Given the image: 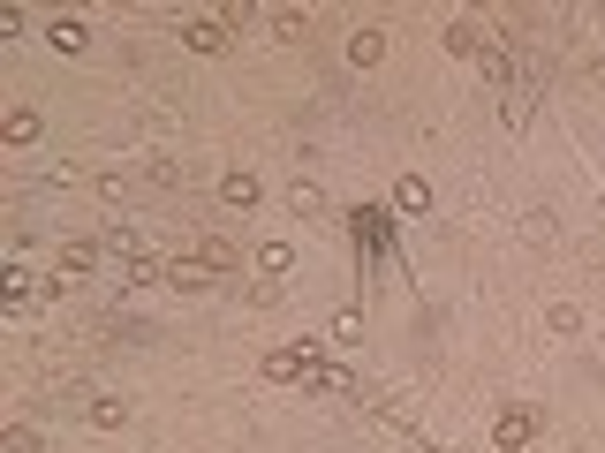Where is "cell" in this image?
Returning <instances> with one entry per match:
<instances>
[{
	"instance_id": "obj_1",
	"label": "cell",
	"mask_w": 605,
	"mask_h": 453,
	"mask_svg": "<svg viewBox=\"0 0 605 453\" xmlns=\"http://www.w3.org/2000/svg\"><path fill=\"white\" fill-rule=\"evenodd\" d=\"M265 378H273V386H326V393H356L341 370H326L311 348H273V355H265Z\"/></svg>"
},
{
	"instance_id": "obj_2",
	"label": "cell",
	"mask_w": 605,
	"mask_h": 453,
	"mask_svg": "<svg viewBox=\"0 0 605 453\" xmlns=\"http://www.w3.org/2000/svg\"><path fill=\"white\" fill-rule=\"evenodd\" d=\"M182 46H190V53H227V16H197V23H182Z\"/></svg>"
},
{
	"instance_id": "obj_3",
	"label": "cell",
	"mask_w": 605,
	"mask_h": 453,
	"mask_svg": "<svg viewBox=\"0 0 605 453\" xmlns=\"http://www.w3.org/2000/svg\"><path fill=\"white\" fill-rule=\"evenodd\" d=\"M492 438H500V453H522V446L537 438V416H530V408H507V416H500V431H492Z\"/></svg>"
},
{
	"instance_id": "obj_4",
	"label": "cell",
	"mask_w": 605,
	"mask_h": 453,
	"mask_svg": "<svg viewBox=\"0 0 605 453\" xmlns=\"http://www.w3.org/2000/svg\"><path fill=\"white\" fill-rule=\"evenodd\" d=\"M38 295H46V287L31 280V265H8V280H0V302H8V310H31Z\"/></svg>"
},
{
	"instance_id": "obj_5",
	"label": "cell",
	"mask_w": 605,
	"mask_h": 453,
	"mask_svg": "<svg viewBox=\"0 0 605 453\" xmlns=\"http://www.w3.org/2000/svg\"><path fill=\"white\" fill-rule=\"evenodd\" d=\"M348 227H356L363 250H386V212H379V204H356V212H348Z\"/></svg>"
},
{
	"instance_id": "obj_6",
	"label": "cell",
	"mask_w": 605,
	"mask_h": 453,
	"mask_svg": "<svg viewBox=\"0 0 605 453\" xmlns=\"http://www.w3.org/2000/svg\"><path fill=\"white\" fill-rule=\"evenodd\" d=\"M167 280L197 295V287H212V280H220V265H205V257H174V265H167Z\"/></svg>"
},
{
	"instance_id": "obj_7",
	"label": "cell",
	"mask_w": 605,
	"mask_h": 453,
	"mask_svg": "<svg viewBox=\"0 0 605 453\" xmlns=\"http://www.w3.org/2000/svg\"><path fill=\"white\" fill-rule=\"evenodd\" d=\"M220 204H227V212H250V204H258V174H227V182H220Z\"/></svg>"
},
{
	"instance_id": "obj_8",
	"label": "cell",
	"mask_w": 605,
	"mask_h": 453,
	"mask_svg": "<svg viewBox=\"0 0 605 453\" xmlns=\"http://www.w3.org/2000/svg\"><path fill=\"white\" fill-rule=\"evenodd\" d=\"M394 212H432V189H424V174H401V182H394Z\"/></svg>"
},
{
	"instance_id": "obj_9",
	"label": "cell",
	"mask_w": 605,
	"mask_h": 453,
	"mask_svg": "<svg viewBox=\"0 0 605 453\" xmlns=\"http://www.w3.org/2000/svg\"><path fill=\"white\" fill-rule=\"evenodd\" d=\"M91 257H99V242H69V250H61V265H53V280H84Z\"/></svg>"
},
{
	"instance_id": "obj_10",
	"label": "cell",
	"mask_w": 605,
	"mask_h": 453,
	"mask_svg": "<svg viewBox=\"0 0 605 453\" xmlns=\"http://www.w3.org/2000/svg\"><path fill=\"white\" fill-rule=\"evenodd\" d=\"M46 38H53L61 53H84V46H91V31H84L76 16H53V31H46Z\"/></svg>"
},
{
	"instance_id": "obj_11",
	"label": "cell",
	"mask_w": 605,
	"mask_h": 453,
	"mask_svg": "<svg viewBox=\"0 0 605 453\" xmlns=\"http://www.w3.org/2000/svg\"><path fill=\"white\" fill-rule=\"evenodd\" d=\"M507 129H530V76L507 84Z\"/></svg>"
},
{
	"instance_id": "obj_12",
	"label": "cell",
	"mask_w": 605,
	"mask_h": 453,
	"mask_svg": "<svg viewBox=\"0 0 605 453\" xmlns=\"http://www.w3.org/2000/svg\"><path fill=\"white\" fill-rule=\"evenodd\" d=\"M379 53H386V38H379V31H356V38H348V61H356V68H371Z\"/></svg>"
},
{
	"instance_id": "obj_13",
	"label": "cell",
	"mask_w": 605,
	"mask_h": 453,
	"mask_svg": "<svg viewBox=\"0 0 605 453\" xmlns=\"http://www.w3.org/2000/svg\"><path fill=\"white\" fill-rule=\"evenodd\" d=\"M447 46L454 53H484V31H477V23H447Z\"/></svg>"
},
{
	"instance_id": "obj_14",
	"label": "cell",
	"mask_w": 605,
	"mask_h": 453,
	"mask_svg": "<svg viewBox=\"0 0 605 453\" xmlns=\"http://www.w3.org/2000/svg\"><path fill=\"white\" fill-rule=\"evenodd\" d=\"M288 204H295V212H326V189H318V182H295Z\"/></svg>"
},
{
	"instance_id": "obj_15",
	"label": "cell",
	"mask_w": 605,
	"mask_h": 453,
	"mask_svg": "<svg viewBox=\"0 0 605 453\" xmlns=\"http://www.w3.org/2000/svg\"><path fill=\"white\" fill-rule=\"evenodd\" d=\"M0 136H8V144H38V114H8V129H0Z\"/></svg>"
},
{
	"instance_id": "obj_16",
	"label": "cell",
	"mask_w": 605,
	"mask_h": 453,
	"mask_svg": "<svg viewBox=\"0 0 605 453\" xmlns=\"http://www.w3.org/2000/svg\"><path fill=\"white\" fill-rule=\"evenodd\" d=\"M545 325H553V333H583V310H575V302H553V318H545Z\"/></svg>"
},
{
	"instance_id": "obj_17",
	"label": "cell",
	"mask_w": 605,
	"mask_h": 453,
	"mask_svg": "<svg viewBox=\"0 0 605 453\" xmlns=\"http://www.w3.org/2000/svg\"><path fill=\"white\" fill-rule=\"evenodd\" d=\"M333 340H341V348H356V340H363V318H356V310H341V318H333Z\"/></svg>"
},
{
	"instance_id": "obj_18",
	"label": "cell",
	"mask_w": 605,
	"mask_h": 453,
	"mask_svg": "<svg viewBox=\"0 0 605 453\" xmlns=\"http://www.w3.org/2000/svg\"><path fill=\"white\" fill-rule=\"evenodd\" d=\"M0 453H38V431H31V423H16V431L0 438Z\"/></svg>"
},
{
	"instance_id": "obj_19",
	"label": "cell",
	"mask_w": 605,
	"mask_h": 453,
	"mask_svg": "<svg viewBox=\"0 0 605 453\" xmlns=\"http://www.w3.org/2000/svg\"><path fill=\"white\" fill-rule=\"evenodd\" d=\"M288 265H295V257L280 250V242H265V250H258V272H273V280H280V272H288Z\"/></svg>"
}]
</instances>
